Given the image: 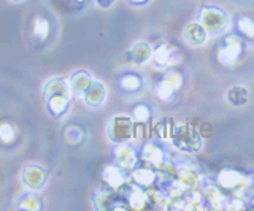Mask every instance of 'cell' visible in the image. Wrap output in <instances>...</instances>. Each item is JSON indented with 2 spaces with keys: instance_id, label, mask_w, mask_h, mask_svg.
I'll return each instance as SVG.
<instances>
[{
  "instance_id": "1",
  "label": "cell",
  "mask_w": 254,
  "mask_h": 211,
  "mask_svg": "<svg viewBox=\"0 0 254 211\" xmlns=\"http://www.w3.org/2000/svg\"><path fill=\"white\" fill-rule=\"evenodd\" d=\"M133 135V121L127 116H115L108 124V137L115 143H126Z\"/></svg>"
},
{
  "instance_id": "2",
  "label": "cell",
  "mask_w": 254,
  "mask_h": 211,
  "mask_svg": "<svg viewBox=\"0 0 254 211\" xmlns=\"http://www.w3.org/2000/svg\"><path fill=\"white\" fill-rule=\"evenodd\" d=\"M200 24L210 34H219L227 26V16L214 6H206L200 11Z\"/></svg>"
},
{
  "instance_id": "3",
  "label": "cell",
  "mask_w": 254,
  "mask_h": 211,
  "mask_svg": "<svg viewBox=\"0 0 254 211\" xmlns=\"http://www.w3.org/2000/svg\"><path fill=\"white\" fill-rule=\"evenodd\" d=\"M48 179V173L40 165H27L22 171V181L29 187V191H40L45 187Z\"/></svg>"
},
{
  "instance_id": "4",
  "label": "cell",
  "mask_w": 254,
  "mask_h": 211,
  "mask_svg": "<svg viewBox=\"0 0 254 211\" xmlns=\"http://www.w3.org/2000/svg\"><path fill=\"white\" fill-rule=\"evenodd\" d=\"M113 154H115L116 165H119L123 170H133L135 163H137V160H138L137 151H135L130 145H127V142L118 143Z\"/></svg>"
},
{
  "instance_id": "5",
  "label": "cell",
  "mask_w": 254,
  "mask_h": 211,
  "mask_svg": "<svg viewBox=\"0 0 254 211\" xmlns=\"http://www.w3.org/2000/svg\"><path fill=\"white\" fill-rule=\"evenodd\" d=\"M240 51H242V42L235 35H230L227 37V45L218 53V59L221 64L232 65L237 62L238 56H240Z\"/></svg>"
},
{
  "instance_id": "6",
  "label": "cell",
  "mask_w": 254,
  "mask_h": 211,
  "mask_svg": "<svg viewBox=\"0 0 254 211\" xmlns=\"http://www.w3.org/2000/svg\"><path fill=\"white\" fill-rule=\"evenodd\" d=\"M153 60L161 67H172L180 62V56L177 50L164 43V45H159L153 51Z\"/></svg>"
},
{
  "instance_id": "7",
  "label": "cell",
  "mask_w": 254,
  "mask_h": 211,
  "mask_svg": "<svg viewBox=\"0 0 254 211\" xmlns=\"http://www.w3.org/2000/svg\"><path fill=\"white\" fill-rule=\"evenodd\" d=\"M70 99L71 96H68V94H53V96L46 97L48 111H50L54 118H62V116L68 111Z\"/></svg>"
},
{
  "instance_id": "8",
  "label": "cell",
  "mask_w": 254,
  "mask_h": 211,
  "mask_svg": "<svg viewBox=\"0 0 254 211\" xmlns=\"http://www.w3.org/2000/svg\"><path fill=\"white\" fill-rule=\"evenodd\" d=\"M92 76L84 72V70H78V72L71 73V76L68 78V84L73 96H84L86 91L91 88L92 84Z\"/></svg>"
},
{
  "instance_id": "9",
  "label": "cell",
  "mask_w": 254,
  "mask_h": 211,
  "mask_svg": "<svg viewBox=\"0 0 254 211\" xmlns=\"http://www.w3.org/2000/svg\"><path fill=\"white\" fill-rule=\"evenodd\" d=\"M126 170H123L119 165H108L103 168L102 171V179L105 181L111 189H119V187H123L124 183H126Z\"/></svg>"
},
{
  "instance_id": "10",
  "label": "cell",
  "mask_w": 254,
  "mask_h": 211,
  "mask_svg": "<svg viewBox=\"0 0 254 211\" xmlns=\"http://www.w3.org/2000/svg\"><path fill=\"white\" fill-rule=\"evenodd\" d=\"M84 102L89 106H94V108H97L100 106L103 102H105L107 99V89H105V86H103L102 83L99 81H92L91 84V88L86 91L84 94Z\"/></svg>"
},
{
  "instance_id": "11",
  "label": "cell",
  "mask_w": 254,
  "mask_h": 211,
  "mask_svg": "<svg viewBox=\"0 0 254 211\" xmlns=\"http://www.w3.org/2000/svg\"><path fill=\"white\" fill-rule=\"evenodd\" d=\"M94 207L95 210H126V205H119L113 199V194L105 191H99L94 195Z\"/></svg>"
},
{
  "instance_id": "12",
  "label": "cell",
  "mask_w": 254,
  "mask_h": 211,
  "mask_svg": "<svg viewBox=\"0 0 254 211\" xmlns=\"http://www.w3.org/2000/svg\"><path fill=\"white\" fill-rule=\"evenodd\" d=\"M183 37H185V40L188 43H190V45H202L206 40V30L203 29L202 24H198V22H192V24H189L185 29Z\"/></svg>"
},
{
  "instance_id": "13",
  "label": "cell",
  "mask_w": 254,
  "mask_h": 211,
  "mask_svg": "<svg viewBox=\"0 0 254 211\" xmlns=\"http://www.w3.org/2000/svg\"><path fill=\"white\" fill-rule=\"evenodd\" d=\"M45 203L43 199L34 191V192H27L24 194L22 197L18 200V208L19 210H26V211H40L43 210Z\"/></svg>"
},
{
  "instance_id": "14",
  "label": "cell",
  "mask_w": 254,
  "mask_h": 211,
  "mask_svg": "<svg viewBox=\"0 0 254 211\" xmlns=\"http://www.w3.org/2000/svg\"><path fill=\"white\" fill-rule=\"evenodd\" d=\"M43 92H45V97H50L53 94H68V96H73L70 89L68 80H65V78H53V80H50L45 84Z\"/></svg>"
},
{
  "instance_id": "15",
  "label": "cell",
  "mask_w": 254,
  "mask_h": 211,
  "mask_svg": "<svg viewBox=\"0 0 254 211\" xmlns=\"http://www.w3.org/2000/svg\"><path fill=\"white\" fill-rule=\"evenodd\" d=\"M141 158L146 162H149L151 165L159 167L161 163H164V151L157 145L148 143L141 148Z\"/></svg>"
},
{
  "instance_id": "16",
  "label": "cell",
  "mask_w": 254,
  "mask_h": 211,
  "mask_svg": "<svg viewBox=\"0 0 254 211\" xmlns=\"http://www.w3.org/2000/svg\"><path fill=\"white\" fill-rule=\"evenodd\" d=\"M243 176L235 170H222L218 175L219 186L226 187V189H237L238 186L243 183Z\"/></svg>"
},
{
  "instance_id": "17",
  "label": "cell",
  "mask_w": 254,
  "mask_h": 211,
  "mask_svg": "<svg viewBox=\"0 0 254 211\" xmlns=\"http://www.w3.org/2000/svg\"><path fill=\"white\" fill-rule=\"evenodd\" d=\"M132 179L140 187H149L156 183L157 173L151 168H137L132 171Z\"/></svg>"
},
{
  "instance_id": "18",
  "label": "cell",
  "mask_w": 254,
  "mask_h": 211,
  "mask_svg": "<svg viewBox=\"0 0 254 211\" xmlns=\"http://www.w3.org/2000/svg\"><path fill=\"white\" fill-rule=\"evenodd\" d=\"M130 59L135 62V64H145L151 57H153V51H151V46L145 42L137 43L130 50Z\"/></svg>"
},
{
  "instance_id": "19",
  "label": "cell",
  "mask_w": 254,
  "mask_h": 211,
  "mask_svg": "<svg viewBox=\"0 0 254 211\" xmlns=\"http://www.w3.org/2000/svg\"><path fill=\"white\" fill-rule=\"evenodd\" d=\"M127 200H129V205L133 210H143L148 203V194L143 191L140 186H132Z\"/></svg>"
},
{
  "instance_id": "20",
  "label": "cell",
  "mask_w": 254,
  "mask_h": 211,
  "mask_svg": "<svg viewBox=\"0 0 254 211\" xmlns=\"http://www.w3.org/2000/svg\"><path fill=\"white\" fill-rule=\"evenodd\" d=\"M51 32V24L50 21L43 16H38L34 21V26H32V34H34L35 40L38 42H45L48 37H50Z\"/></svg>"
},
{
  "instance_id": "21",
  "label": "cell",
  "mask_w": 254,
  "mask_h": 211,
  "mask_svg": "<svg viewBox=\"0 0 254 211\" xmlns=\"http://www.w3.org/2000/svg\"><path fill=\"white\" fill-rule=\"evenodd\" d=\"M119 86L126 92H137L141 88V78L135 73H126L119 80Z\"/></svg>"
},
{
  "instance_id": "22",
  "label": "cell",
  "mask_w": 254,
  "mask_h": 211,
  "mask_svg": "<svg viewBox=\"0 0 254 211\" xmlns=\"http://www.w3.org/2000/svg\"><path fill=\"white\" fill-rule=\"evenodd\" d=\"M83 137H84V132L81 127L75 126V124H70L68 127H65V130H64V138H65V142L70 143V145H79L83 142Z\"/></svg>"
},
{
  "instance_id": "23",
  "label": "cell",
  "mask_w": 254,
  "mask_h": 211,
  "mask_svg": "<svg viewBox=\"0 0 254 211\" xmlns=\"http://www.w3.org/2000/svg\"><path fill=\"white\" fill-rule=\"evenodd\" d=\"M16 138V130L10 122L0 124V142L5 145H11Z\"/></svg>"
},
{
  "instance_id": "24",
  "label": "cell",
  "mask_w": 254,
  "mask_h": 211,
  "mask_svg": "<svg viewBox=\"0 0 254 211\" xmlns=\"http://www.w3.org/2000/svg\"><path fill=\"white\" fill-rule=\"evenodd\" d=\"M151 118V111L146 105H137L132 111V121L133 122H146Z\"/></svg>"
},
{
  "instance_id": "25",
  "label": "cell",
  "mask_w": 254,
  "mask_h": 211,
  "mask_svg": "<svg viewBox=\"0 0 254 211\" xmlns=\"http://www.w3.org/2000/svg\"><path fill=\"white\" fill-rule=\"evenodd\" d=\"M164 81L169 84L170 88L173 89V92H175V91H178L183 86V76H181L180 72H177V70H172V72H169V73L165 75Z\"/></svg>"
},
{
  "instance_id": "26",
  "label": "cell",
  "mask_w": 254,
  "mask_h": 211,
  "mask_svg": "<svg viewBox=\"0 0 254 211\" xmlns=\"http://www.w3.org/2000/svg\"><path fill=\"white\" fill-rule=\"evenodd\" d=\"M238 30L248 38H254V21L250 18L238 19Z\"/></svg>"
},
{
  "instance_id": "27",
  "label": "cell",
  "mask_w": 254,
  "mask_h": 211,
  "mask_svg": "<svg viewBox=\"0 0 254 211\" xmlns=\"http://www.w3.org/2000/svg\"><path fill=\"white\" fill-rule=\"evenodd\" d=\"M156 96L161 99V100H170L172 96H173V89L170 88L169 84H167L165 81H161L157 86H156Z\"/></svg>"
},
{
  "instance_id": "28",
  "label": "cell",
  "mask_w": 254,
  "mask_h": 211,
  "mask_svg": "<svg viewBox=\"0 0 254 211\" xmlns=\"http://www.w3.org/2000/svg\"><path fill=\"white\" fill-rule=\"evenodd\" d=\"M224 207H226V210H243L245 208L243 202L240 199H237V197L232 199V200H229V202H226Z\"/></svg>"
},
{
  "instance_id": "29",
  "label": "cell",
  "mask_w": 254,
  "mask_h": 211,
  "mask_svg": "<svg viewBox=\"0 0 254 211\" xmlns=\"http://www.w3.org/2000/svg\"><path fill=\"white\" fill-rule=\"evenodd\" d=\"M115 0H95V3H97L99 6H102V8H108V6L113 5Z\"/></svg>"
},
{
  "instance_id": "30",
  "label": "cell",
  "mask_w": 254,
  "mask_h": 211,
  "mask_svg": "<svg viewBox=\"0 0 254 211\" xmlns=\"http://www.w3.org/2000/svg\"><path fill=\"white\" fill-rule=\"evenodd\" d=\"M132 3H135V5H141V3H145V2H148V0H130Z\"/></svg>"
},
{
  "instance_id": "31",
  "label": "cell",
  "mask_w": 254,
  "mask_h": 211,
  "mask_svg": "<svg viewBox=\"0 0 254 211\" xmlns=\"http://www.w3.org/2000/svg\"><path fill=\"white\" fill-rule=\"evenodd\" d=\"M71 3H76V5H81V3H84V0H70Z\"/></svg>"
},
{
  "instance_id": "32",
  "label": "cell",
  "mask_w": 254,
  "mask_h": 211,
  "mask_svg": "<svg viewBox=\"0 0 254 211\" xmlns=\"http://www.w3.org/2000/svg\"><path fill=\"white\" fill-rule=\"evenodd\" d=\"M13 2H22V0H13Z\"/></svg>"
},
{
  "instance_id": "33",
  "label": "cell",
  "mask_w": 254,
  "mask_h": 211,
  "mask_svg": "<svg viewBox=\"0 0 254 211\" xmlns=\"http://www.w3.org/2000/svg\"><path fill=\"white\" fill-rule=\"evenodd\" d=\"M253 207H254V197H253Z\"/></svg>"
}]
</instances>
